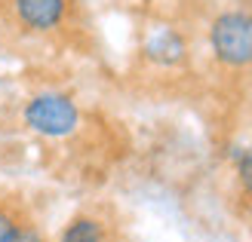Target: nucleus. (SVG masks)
Listing matches in <instances>:
<instances>
[{
  "mask_svg": "<svg viewBox=\"0 0 252 242\" xmlns=\"http://www.w3.org/2000/svg\"><path fill=\"white\" fill-rule=\"evenodd\" d=\"M209 49L224 68H249L252 65V12L249 9H224L209 25Z\"/></svg>",
  "mask_w": 252,
  "mask_h": 242,
  "instance_id": "1",
  "label": "nucleus"
},
{
  "mask_svg": "<svg viewBox=\"0 0 252 242\" xmlns=\"http://www.w3.org/2000/svg\"><path fill=\"white\" fill-rule=\"evenodd\" d=\"M25 126L31 132L43 138H68L71 132H77L80 126V110L77 105L62 95V92H37L28 98V105L22 110Z\"/></svg>",
  "mask_w": 252,
  "mask_h": 242,
  "instance_id": "2",
  "label": "nucleus"
},
{
  "mask_svg": "<svg viewBox=\"0 0 252 242\" xmlns=\"http://www.w3.org/2000/svg\"><path fill=\"white\" fill-rule=\"evenodd\" d=\"M19 28L28 34H53L65 25L71 0H6Z\"/></svg>",
  "mask_w": 252,
  "mask_h": 242,
  "instance_id": "3",
  "label": "nucleus"
},
{
  "mask_svg": "<svg viewBox=\"0 0 252 242\" xmlns=\"http://www.w3.org/2000/svg\"><path fill=\"white\" fill-rule=\"evenodd\" d=\"M59 242H123L117 227L105 221L102 215H77L65 230Z\"/></svg>",
  "mask_w": 252,
  "mask_h": 242,
  "instance_id": "4",
  "label": "nucleus"
},
{
  "mask_svg": "<svg viewBox=\"0 0 252 242\" xmlns=\"http://www.w3.org/2000/svg\"><path fill=\"white\" fill-rule=\"evenodd\" d=\"M145 55H148L151 61H157V65H175V61H182V58H185V40H182V34L172 31V28L157 31V34L148 40Z\"/></svg>",
  "mask_w": 252,
  "mask_h": 242,
  "instance_id": "5",
  "label": "nucleus"
},
{
  "mask_svg": "<svg viewBox=\"0 0 252 242\" xmlns=\"http://www.w3.org/2000/svg\"><path fill=\"white\" fill-rule=\"evenodd\" d=\"M28 218L19 206H12V202H0V242H12L16 230L22 227V221Z\"/></svg>",
  "mask_w": 252,
  "mask_h": 242,
  "instance_id": "6",
  "label": "nucleus"
},
{
  "mask_svg": "<svg viewBox=\"0 0 252 242\" xmlns=\"http://www.w3.org/2000/svg\"><path fill=\"white\" fill-rule=\"evenodd\" d=\"M12 242H49V239H46V233H43L31 218H25L22 227L16 230V236H12Z\"/></svg>",
  "mask_w": 252,
  "mask_h": 242,
  "instance_id": "7",
  "label": "nucleus"
},
{
  "mask_svg": "<svg viewBox=\"0 0 252 242\" xmlns=\"http://www.w3.org/2000/svg\"><path fill=\"white\" fill-rule=\"evenodd\" d=\"M237 178H240V187L252 196V150H246V154L237 160Z\"/></svg>",
  "mask_w": 252,
  "mask_h": 242,
  "instance_id": "8",
  "label": "nucleus"
},
{
  "mask_svg": "<svg viewBox=\"0 0 252 242\" xmlns=\"http://www.w3.org/2000/svg\"><path fill=\"white\" fill-rule=\"evenodd\" d=\"M246 9H249V12H252V0H246Z\"/></svg>",
  "mask_w": 252,
  "mask_h": 242,
  "instance_id": "9",
  "label": "nucleus"
}]
</instances>
